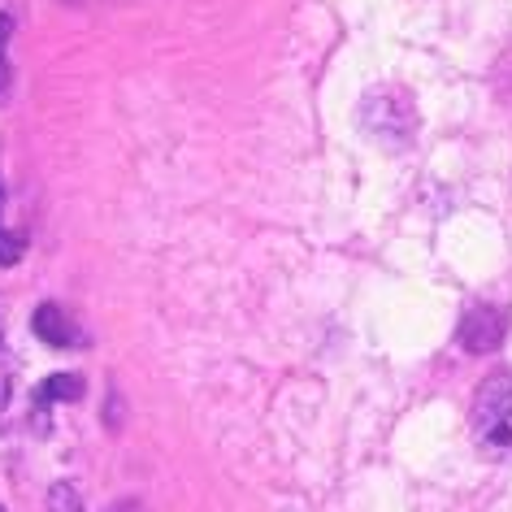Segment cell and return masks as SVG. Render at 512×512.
Listing matches in <instances>:
<instances>
[{
    "label": "cell",
    "instance_id": "cell-1",
    "mask_svg": "<svg viewBox=\"0 0 512 512\" xmlns=\"http://www.w3.org/2000/svg\"><path fill=\"white\" fill-rule=\"evenodd\" d=\"M469 434L486 460L512 465V369H495L478 387L469 408Z\"/></svg>",
    "mask_w": 512,
    "mask_h": 512
},
{
    "label": "cell",
    "instance_id": "cell-2",
    "mask_svg": "<svg viewBox=\"0 0 512 512\" xmlns=\"http://www.w3.org/2000/svg\"><path fill=\"white\" fill-rule=\"evenodd\" d=\"M361 122L374 131L378 139H387V144H404L408 131H413V100L400 87H382L361 105Z\"/></svg>",
    "mask_w": 512,
    "mask_h": 512
},
{
    "label": "cell",
    "instance_id": "cell-3",
    "mask_svg": "<svg viewBox=\"0 0 512 512\" xmlns=\"http://www.w3.org/2000/svg\"><path fill=\"white\" fill-rule=\"evenodd\" d=\"M504 335H508V317L491 309V304H478V309L465 313V322L456 330V343L469 352H495L504 343Z\"/></svg>",
    "mask_w": 512,
    "mask_h": 512
},
{
    "label": "cell",
    "instance_id": "cell-4",
    "mask_svg": "<svg viewBox=\"0 0 512 512\" xmlns=\"http://www.w3.org/2000/svg\"><path fill=\"white\" fill-rule=\"evenodd\" d=\"M35 335H40L44 343H53V348H70V343H79V330L70 326V317L57 309V304H40L31 317Z\"/></svg>",
    "mask_w": 512,
    "mask_h": 512
},
{
    "label": "cell",
    "instance_id": "cell-5",
    "mask_svg": "<svg viewBox=\"0 0 512 512\" xmlns=\"http://www.w3.org/2000/svg\"><path fill=\"white\" fill-rule=\"evenodd\" d=\"M79 391H83V378L57 374V378H48L40 387V404H48V400H79Z\"/></svg>",
    "mask_w": 512,
    "mask_h": 512
},
{
    "label": "cell",
    "instance_id": "cell-6",
    "mask_svg": "<svg viewBox=\"0 0 512 512\" xmlns=\"http://www.w3.org/2000/svg\"><path fill=\"white\" fill-rule=\"evenodd\" d=\"M48 512H83L79 491H74V486H66V482H57L53 495H48Z\"/></svg>",
    "mask_w": 512,
    "mask_h": 512
},
{
    "label": "cell",
    "instance_id": "cell-7",
    "mask_svg": "<svg viewBox=\"0 0 512 512\" xmlns=\"http://www.w3.org/2000/svg\"><path fill=\"white\" fill-rule=\"evenodd\" d=\"M22 256V239L18 235H0V265H14Z\"/></svg>",
    "mask_w": 512,
    "mask_h": 512
},
{
    "label": "cell",
    "instance_id": "cell-8",
    "mask_svg": "<svg viewBox=\"0 0 512 512\" xmlns=\"http://www.w3.org/2000/svg\"><path fill=\"white\" fill-rule=\"evenodd\" d=\"M5 87H9V66H5V53H0V96H5Z\"/></svg>",
    "mask_w": 512,
    "mask_h": 512
},
{
    "label": "cell",
    "instance_id": "cell-9",
    "mask_svg": "<svg viewBox=\"0 0 512 512\" xmlns=\"http://www.w3.org/2000/svg\"><path fill=\"white\" fill-rule=\"evenodd\" d=\"M5 40H9V18L0 14V53H5Z\"/></svg>",
    "mask_w": 512,
    "mask_h": 512
},
{
    "label": "cell",
    "instance_id": "cell-10",
    "mask_svg": "<svg viewBox=\"0 0 512 512\" xmlns=\"http://www.w3.org/2000/svg\"><path fill=\"white\" fill-rule=\"evenodd\" d=\"M0 512H5V508H0Z\"/></svg>",
    "mask_w": 512,
    "mask_h": 512
}]
</instances>
